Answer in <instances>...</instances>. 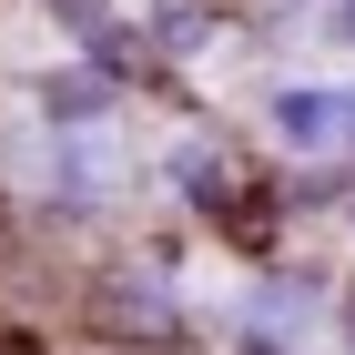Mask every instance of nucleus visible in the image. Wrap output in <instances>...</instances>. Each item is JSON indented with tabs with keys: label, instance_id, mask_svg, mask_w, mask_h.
Instances as JSON below:
<instances>
[{
	"label": "nucleus",
	"instance_id": "nucleus-3",
	"mask_svg": "<svg viewBox=\"0 0 355 355\" xmlns=\"http://www.w3.org/2000/svg\"><path fill=\"white\" fill-rule=\"evenodd\" d=\"M41 102H51L61 122H82V112H102V102H112V82H102V71H61V82L41 92Z\"/></svg>",
	"mask_w": 355,
	"mask_h": 355
},
{
	"label": "nucleus",
	"instance_id": "nucleus-2",
	"mask_svg": "<svg viewBox=\"0 0 355 355\" xmlns=\"http://www.w3.org/2000/svg\"><path fill=\"white\" fill-rule=\"evenodd\" d=\"M274 122H284L295 142H325V132H335V102H325V92H284V102H274Z\"/></svg>",
	"mask_w": 355,
	"mask_h": 355
},
{
	"label": "nucleus",
	"instance_id": "nucleus-1",
	"mask_svg": "<svg viewBox=\"0 0 355 355\" xmlns=\"http://www.w3.org/2000/svg\"><path fill=\"white\" fill-rule=\"evenodd\" d=\"M82 325L102 335V345H142V355H173V345H183V315H173V295H163V284H142V274H102Z\"/></svg>",
	"mask_w": 355,
	"mask_h": 355
},
{
	"label": "nucleus",
	"instance_id": "nucleus-4",
	"mask_svg": "<svg viewBox=\"0 0 355 355\" xmlns=\"http://www.w3.org/2000/svg\"><path fill=\"white\" fill-rule=\"evenodd\" d=\"M345 345H355V304H345Z\"/></svg>",
	"mask_w": 355,
	"mask_h": 355
}]
</instances>
